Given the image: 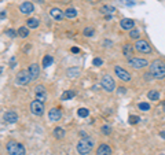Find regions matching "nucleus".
<instances>
[{
	"label": "nucleus",
	"mask_w": 165,
	"mask_h": 155,
	"mask_svg": "<svg viewBox=\"0 0 165 155\" xmlns=\"http://www.w3.org/2000/svg\"><path fill=\"white\" fill-rule=\"evenodd\" d=\"M101 131H102L103 134H110L111 133V128L109 125H103L102 128H101Z\"/></svg>",
	"instance_id": "33"
},
{
	"label": "nucleus",
	"mask_w": 165,
	"mask_h": 155,
	"mask_svg": "<svg viewBox=\"0 0 165 155\" xmlns=\"http://www.w3.org/2000/svg\"><path fill=\"white\" fill-rule=\"evenodd\" d=\"M129 37L134 40H138L139 37H140V32H139L138 29H132L131 32H129Z\"/></svg>",
	"instance_id": "28"
},
{
	"label": "nucleus",
	"mask_w": 165,
	"mask_h": 155,
	"mask_svg": "<svg viewBox=\"0 0 165 155\" xmlns=\"http://www.w3.org/2000/svg\"><path fill=\"white\" fill-rule=\"evenodd\" d=\"M3 119L6 121V122H8V124H15L17 121H18V115H17L15 111L8 110V111H6V113L3 114Z\"/></svg>",
	"instance_id": "11"
},
{
	"label": "nucleus",
	"mask_w": 165,
	"mask_h": 155,
	"mask_svg": "<svg viewBox=\"0 0 165 155\" xmlns=\"http://www.w3.org/2000/svg\"><path fill=\"white\" fill-rule=\"evenodd\" d=\"M101 85H102V88L106 91V92H113L114 88H116V82H114L113 77H110V76H107V74L102 77Z\"/></svg>",
	"instance_id": "4"
},
{
	"label": "nucleus",
	"mask_w": 165,
	"mask_h": 155,
	"mask_svg": "<svg viewBox=\"0 0 165 155\" xmlns=\"http://www.w3.org/2000/svg\"><path fill=\"white\" fill-rule=\"evenodd\" d=\"M78 51H80V50H78L77 47H73V48H72V52H74V54H77Z\"/></svg>",
	"instance_id": "39"
},
{
	"label": "nucleus",
	"mask_w": 165,
	"mask_h": 155,
	"mask_svg": "<svg viewBox=\"0 0 165 155\" xmlns=\"http://www.w3.org/2000/svg\"><path fill=\"white\" fill-rule=\"evenodd\" d=\"M29 73H30V77H32V80H36L37 77H39L40 74V69H39V65L37 63H32L29 67Z\"/></svg>",
	"instance_id": "15"
},
{
	"label": "nucleus",
	"mask_w": 165,
	"mask_h": 155,
	"mask_svg": "<svg viewBox=\"0 0 165 155\" xmlns=\"http://www.w3.org/2000/svg\"><path fill=\"white\" fill-rule=\"evenodd\" d=\"M6 148H7V154L8 155H25L26 154L25 147L15 140H10L8 143H7Z\"/></svg>",
	"instance_id": "3"
},
{
	"label": "nucleus",
	"mask_w": 165,
	"mask_h": 155,
	"mask_svg": "<svg viewBox=\"0 0 165 155\" xmlns=\"http://www.w3.org/2000/svg\"><path fill=\"white\" fill-rule=\"evenodd\" d=\"M61 117H62V111H61L59 108H57V107L51 108V110L48 111V119H50L51 122H55V121H59Z\"/></svg>",
	"instance_id": "12"
},
{
	"label": "nucleus",
	"mask_w": 165,
	"mask_h": 155,
	"mask_svg": "<svg viewBox=\"0 0 165 155\" xmlns=\"http://www.w3.org/2000/svg\"><path fill=\"white\" fill-rule=\"evenodd\" d=\"M10 65H11V67H14V66H15V58L14 57L10 59Z\"/></svg>",
	"instance_id": "37"
},
{
	"label": "nucleus",
	"mask_w": 165,
	"mask_h": 155,
	"mask_svg": "<svg viewBox=\"0 0 165 155\" xmlns=\"http://www.w3.org/2000/svg\"><path fill=\"white\" fill-rule=\"evenodd\" d=\"M96 155H111V148L107 144H101L96 150Z\"/></svg>",
	"instance_id": "16"
},
{
	"label": "nucleus",
	"mask_w": 165,
	"mask_h": 155,
	"mask_svg": "<svg viewBox=\"0 0 165 155\" xmlns=\"http://www.w3.org/2000/svg\"><path fill=\"white\" fill-rule=\"evenodd\" d=\"M77 114H78V115H80V117H88V114H90V111H88L87 108H78Z\"/></svg>",
	"instance_id": "32"
},
{
	"label": "nucleus",
	"mask_w": 165,
	"mask_h": 155,
	"mask_svg": "<svg viewBox=\"0 0 165 155\" xmlns=\"http://www.w3.org/2000/svg\"><path fill=\"white\" fill-rule=\"evenodd\" d=\"M128 65L135 70H140V69H144L146 66H149V62L146 59H142V58H131L128 60Z\"/></svg>",
	"instance_id": "6"
},
{
	"label": "nucleus",
	"mask_w": 165,
	"mask_h": 155,
	"mask_svg": "<svg viewBox=\"0 0 165 155\" xmlns=\"http://www.w3.org/2000/svg\"><path fill=\"white\" fill-rule=\"evenodd\" d=\"M35 93H47V89H45L44 85H37L35 88Z\"/></svg>",
	"instance_id": "30"
},
{
	"label": "nucleus",
	"mask_w": 165,
	"mask_h": 155,
	"mask_svg": "<svg viewBox=\"0 0 165 155\" xmlns=\"http://www.w3.org/2000/svg\"><path fill=\"white\" fill-rule=\"evenodd\" d=\"M139 122V117L136 115H129V124H132V125H135V124Z\"/></svg>",
	"instance_id": "34"
},
{
	"label": "nucleus",
	"mask_w": 165,
	"mask_h": 155,
	"mask_svg": "<svg viewBox=\"0 0 165 155\" xmlns=\"http://www.w3.org/2000/svg\"><path fill=\"white\" fill-rule=\"evenodd\" d=\"M30 81H32V77H30L29 70H21L17 74V78H15V82L18 85H28Z\"/></svg>",
	"instance_id": "5"
},
{
	"label": "nucleus",
	"mask_w": 165,
	"mask_h": 155,
	"mask_svg": "<svg viewBox=\"0 0 165 155\" xmlns=\"http://www.w3.org/2000/svg\"><path fill=\"white\" fill-rule=\"evenodd\" d=\"M147 98L150 99V100H158L160 99V93L157 92V91H149V93H147Z\"/></svg>",
	"instance_id": "24"
},
{
	"label": "nucleus",
	"mask_w": 165,
	"mask_h": 155,
	"mask_svg": "<svg viewBox=\"0 0 165 155\" xmlns=\"http://www.w3.org/2000/svg\"><path fill=\"white\" fill-rule=\"evenodd\" d=\"M160 136L164 137V139H165V132H160Z\"/></svg>",
	"instance_id": "42"
},
{
	"label": "nucleus",
	"mask_w": 165,
	"mask_h": 155,
	"mask_svg": "<svg viewBox=\"0 0 165 155\" xmlns=\"http://www.w3.org/2000/svg\"><path fill=\"white\" fill-rule=\"evenodd\" d=\"M30 111H32L33 115H43L44 114V103L40 100H33L32 103H30Z\"/></svg>",
	"instance_id": "7"
},
{
	"label": "nucleus",
	"mask_w": 165,
	"mask_h": 155,
	"mask_svg": "<svg viewBox=\"0 0 165 155\" xmlns=\"http://www.w3.org/2000/svg\"><path fill=\"white\" fill-rule=\"evenodd\" d=\"M39 25H40V21L37 18H29L26 21V26L29 29H36V27H39Z\"/></svg>",
	"instance_id": "17"
},
{
	"label": "nucleus",
	"mask_w": 165,
	"mask_h": 155,
	"mask_svg": "<svg viewBox=\"0 0 165 155\" xmlns=\"http://www.w3.org/2000/svg\"><path fill=\"white\" fill-rule=\"evenodd\" d=\"M52 57H50V55H45L44 58H43V66H44V67H48V66L51 65L52 63Z\"/></svg>",
	"instance_id": "27"
},
{
	"label": "nucleus",
	"mask_w": 165,
	"mask_h": 155,
	"mask_svg": "<svg viewBox=\"0 0 165 155\" xmlns=\"http://www.w3.org/2000/svg\"><path fill=\"white\" fill-rule=\"evenodd\" d=\"M102 59L101 58H94V60H92V65L94 66H102Z\"/></svg>",
	"instance_id": "36"
},
{
	"label": "nucleus",
	"mask_w": 165,
	"mask_h": 155,
	"mask_svg": "<svg viewBox=\"0 0 165 155\" xmlns=\"http://www.w3.org/2000/svg\"><path fill=\"white\" fill-rule=\"evenodd\" d=\"M35 2H37V3H40V4L44 3V0H35Z\"/></svg>",
	"instance_id": "43"
},
{
	"label": "nucleus",
	"mask_w": 165,
	"mask_h": 155,
	"mask_svg": "<svg viewBox=\"0 0 165 155\" xmlns=\"http://www.w3.org/2000/svg\"><path fill=\"white\" fill-rule=\"evenodd\" d=\"M134 48H135L138 52H142V54H150L151 52V47L146 40H138V41L135 43V47Z\"/></svg>",
	"instance_id": "8"
},
{
	"label": "nucleus",
	"mask_w": 165,
	"mask_h": 155,
	"mask_svg": "<svg viewBox=\"0 0 165 155\" xmlns=\"http://www.w3.org/2000/svg\"><path fill=\"white\" fill-rule=\"evenodd\" d=\"M19 11L24 15H30L35 11V7H33V4L30 3V2H24V3L19 6Z\"/></svg>",
	"instance_id": "10"
},
{
	"label": "nucleus",
	"mask_w": 165,
	"mask_h": 155,
	"mask_svg": "<svg viewBox=\"0 0 165 155\" xmlns=\"http://www.w3.org/2000/svg\"><path fill=\"white\" fill-rule=\"evenodd\" d=\"M52 134H54L55 139H58V140H59V139H63V137H65V131H63V129L61 128V126H58V128L54 129Z\"/></svg>",
	"instance_id": "18"
},
{
	"label": "nucleus",
	"mask_w": 165,
	"mask_h": 155,
	"mask_svg": "<svg viewBox=\"0 0 165 155\" xmlns=\"http://www.w3.org/2000/svg\"><path fill=\"white\" fill-rule=\"evenodd\" d=\"M50 14H51V17L54 19H57V21H62V19L65 18V11H62V10H59V8H51Z\"/></svg>",
	"instance_id": "14"
},
{
	"label": "nucleus",
	"mask_w": 165,
	"mask_h": 155,
	"mask_svg": "<svg viewBox=\"0 0 165 155\" xmlns=\"http://www.w3.org/2000/svg\"><path fill=\"white\" fill-rule=\"evenodd\" d=\"M83 34H84L85 37H92L94 34H95V30H94V27H85L84 30H83Z\"/></svg>",
	"instance_id": "25"
},
{
	"label": "nucleus",
	"mask_w": 165,
	"mask_h": 155,
	"mask_svg": "<svg viewBox=\"0 0 165 155\" xmlns=\"http://www.w3.org/2000/svg\"><path fill=\"white\" fill-rule=\"evenodd\" d=\"M4 18H6V12L2 11V19H4Z\"/></svg>",
	"instance_id": "41"
},
{
	"label": "nucleus",
	"mask_w": 165,
	"mask_h": 155,
	"mask_svg": "<svg viewBox=\"0 0 165 155\" xmlns=\"http://www.w3.org/2000/svg\"><path fill=\"white\" fill-rule=\"evenodd\" d=\"M17 32H18V36L22 37V39H25V37L29 36V27L28 26H21Z\"/></svg>",
	"instance_id": "19"
},
{
	"label": "nucleus",
	"mask_w": 165,
	"mask_h": 155,
	"mask_svg": "<svg viewBox=\"0 0 165 155\" xmlns=\"http://www.w3.org/2000/svg\"><path fill=\"white\" fill-rule=\"evenodd\" d=\"M6 34L8 37H15L18 34V32H15V30H12V29H8V30H6Z\"/></svg>",
	"instance_id": "35"
},
{
	"label": "nucleus",
	"mask_w": 165,
	"mask_h": 155,
	"mask_svg": "<svg viewBox=\"0 0 165 155\" xmlns=\"http://www.w3.org/2000/svg\"><path fill=\"white\" fill-rule=\"evenodd\" d=\"M120 26L123 27L124 30H132L134 26H135V22H134V19H131V18H124V19H121Z\"/></svg>",
	"instance_id": "13"
},
{
	"label": "nucleus",
	"mask_w": 165,
	"mask_h": 155,
	"mask_svg": "<svg viewBox=\"0 0 165 155\" xmlns=\"http://www.w3.org/2000/svg\"><path fill=\"white\" fill-rule=\"evenodd\" d=\"M94 144H95V141H94V139H91V137H83L80 141L77 143V152L80 155H87L90 154L91 151H92L94 148Z\"/></svg>",
	"instance_id": "2"
},
{
	"label": "nucleus",
	"mask_w": 165,
	"mask_h": 155,
	"mask_svg": "<svg viewBox=\"0 0 165 155\" xmlns=\"http://www.w3.org/2000/svg\"><path fill=\"white\" fill-rule=\"evenodd\" d=\"M101 12L105 15H109V14H113V12H116V8L111 6H103L102 8H101Z\"/></svg>",
	"instance_id": "21"
},
{
	"label": "nucleus",
	"mask_w": 165,
	"mask_h": 155,
	"mask_svg": "<svg viewBox=\"0 0 165 155\" xmlns=\"http://www.w3.org/2000/svg\"><path fill=\"white\" fill-rule=\"evenodd\" d=\"M160 155H164V154H160Z\"/></svg>",
	"instance_id": "46"
},
{
	"label": "nucleus",
	"mask_w": 165,
	"mask_h": 155,
	"mask_svg": "<svg viewBox=\"0 0 165 155\" xmlns=\"http://www.w3.org/2000/svg\"><path fill=\"white\" fill-rule=\"evenodd\" d=\"M106 44V47H111V41L110 40H106V41H103V45Z\"/></svg>",
	"instance_id": "38"
},
{
	"label": "nucleus",
	"mask_w": 165,
	"mask_h": 155,
	"mask_svg": "<svg viewBox=\"0 0 165 155\" xmlns=\"http://www.w3.org/2000/svg\"><path fill=\"white\" fill-rule=\"evenodd\" d=\"M88 2H92V0H88Z\"/></svg>",
	"instance_id": "45"
},
{
	"label": "nucleus",
	"mask_w": 165,
	"mask_h": 155,
	"mask_svg": "<svg viewBox=\"0 0 165 155\" xmlns=\"http://www.w3.org/2000/svg\"><path fill=\"white\" fill-rule=\"evenodd\" d=\"M80 76V69H69L68 70V77H78Z\"/></svg>",
	"instance_id": "26"
},
{
	"label": "nucleus",
	"mask_w": 165,
	"mask_h": 155,
	"mask_svg": "<svg viewBox=\"0 0 165 155\" xmlns=\"http://www.w3.org/2000/svg\"><path fill=\"white\" fill-rule=\"evenodd\" d=\"M76 93L73 92V91H65V92L62 93V96H61V99L62 100H69V99H73L74 98Z\"/></svg>",
	"instance_id": "22"
},
{
	"label": "nucleus",
	"mask_w": 165,
	"mask_h": 155,
	"mask_svg": "<svg viewBox=\"0 0 165 155\" xmlns=\"http://www.w3.org/2000/svg\"><path fill=\"white\" fill-rule=\"evenodd\" d=\"M80 136H81V137H87V133H85V132H83V131H81V132H80Z\"/></svg>",
	"instance_id": "40"
},
{
	"label": "nucleus",
	"mask_w": 165,
	"mask_h": 155,
	"mask_svg": "<svg viewBox=\"0 0 165 155\" xmlns=\"http://www.w3.org/2000/svg\"><path fill=\"white\" fill-rule=\"evenodd\" d=\"M47 93H36V99L37 100H40V102H43L44 103L45 100H47Z\"/></svg>",
	"instance_id": "31"
},
{
	"label": "nucleus",
	"mask_w": 165,
	"mask_h": 155,
	"mask_svg": "<svg viewBox=\"0 0 165 155\" xmlns=\"http://www.w3.org/2000/svg\"><path fill=\"white\" fill-rule=\"evenodd\" d=\"M65 17L66 18H69V19L76 18V17H77V11H76V8H68L65 11Z\"/></svg>",
	"instance_id": "20"
},
{
	"label": "nucleus",
	"mask_w": 165,
	"mask_h": 155,
	"mask_svg": "<svg viewBox=\"0 0 165 155\" xmlns=\"http://www.w3.org/2000/svg\"><path fill=\"white\" fill-rule=\"evenodd\" d=\"M150 73L153 78L157 80H162L165 78V63L160 59H156L150 63Z\"/></svg>",
	"instance_id": "1"
},
{
	"label": "nucleus",
	"mask_w": 165,
	"mask_h": 155,
	"mask_svg": "<svg viewBox=\"0 0 165 155\" xmlns=\"http://www.w3.org/2000/svg\"><path fill=\"white\" fill-rule=\"evenodd\" d=\"M138 107H139V110H142V111H149L150 110V105H149V103H144V102L139 103Z\"/></svg>",
	"instance_id": "29"
},
{
	"label": "nucleus",
	"mask_w": 165,
	"mask_h": 155,
	"mask_svg": "<svg viewBox=\"0 0 165 155\" xmlns=\"http://www.w3.org/2000/svg\"><path fill=\"white\" fill-rule=\"evenodd\" d=\"M123 54H124V57H128V58H131L132 55H134V52H132V47L129 44H127V45H124V48H123Z\"/></svg>",
	"instance_id": "23"
},
{
	"label": "nucleus",
	"mask_w": 165,
	"mask_h": 155,
	"mask_svg": "<svg viewBox=\"0 0 165 155\" xmlns=\"http://www.w3.org/2000/svg\"><path fill=\"white\" fill-rule=\"evenodd\" d=\"M62 2H69V0H62Z\"/></svg>",
	"instance_id": "44"
},
{
	"label": "nucleus",
	"mask_w": 165,
	"mask_h": 155,
	"mask_svg": "<svg viewBox=\"0 0 165 155\" xmlns=\"http://www.w3.org/2000/svg\"><path fill=\"white\" fill-rule=\"evenodd\" d=\"M114 73H116V76H117L121 81H127V82L131 81V74L127 72L125 69L120 67V66H116V67H114Z\"/></svg>",
	"instance_id": "9"
}]
</instances>
